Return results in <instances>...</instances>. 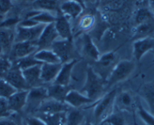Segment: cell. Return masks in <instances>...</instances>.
Wrapping results in <instances>:
<instances>
[{
    "label": "cell",
    "instance_id": "cell-6",
    "mask_svg": "<svg viewBox=\"0 0 154 125\" xmlns=\"http://www.w3.org/2000/svg\"><path fill=\"white\" fill-rule=\"evenodd\" d=\"M38 51L37 42H15L8 54V57L11 62H15L20 59L35 54Z\"/></svg>",
    "mask_w": 154,
    "mask_h": 125
},
{
    "label": "cell",
    "instance_id": "cell-30",
    "mask_svg": "<svg viewBox=\"0 0 154 125\" xmlns=\"http://www.w3.org/2000/svg\"><path fill=\"white\" fill-rule=\"evenodd\" d=\"M34 57L41 64H61L60 59L51 49H41L34 54Z\"/></svg>",
    "mask_w": 154,
    "mask_h": 125
},
{
    "label": "cell",
    "instance_id": "cell-1",
    "mask_svg": "<svg viewBox=\"0 0 154 125\" xmlns=\"http://www.w3.org/2000/svg\"><path fill=\"white\" fill-rule=\"evenodd\" d=\"M106 85L104 83L103 78L91 67H88L85 83L79 91L92 101L96 102L106 94Z\"/></svg>",
    "mask_w": 154,
    "mask_h": 125
},
{
    "label": "cell",
    "instance_id": "cell-44",
    "mask_svg": "<svg viewBox=\"0 0 154 125\" xmlns=\"http://www.w3.org/2000/svg\"><path fill=\"white\" fill-rule=\"evenodd\" d=\"M149 10L152 11V14H154V0H149Z\"/></svg>",
    "mask_w": 154,
    "mask_h": 125
},
{
    "label": "cell",
    "instance_id": "cell-13",
    "mask_svg": "<svg viewBox=\"0 0 154 125\" xmlns=\"http://www.w3.org/2000/svg\"><path fill=\"white\" fill-rule=\"evenodd\" d=\"M80 49L83 56L94 62L100 58V51L88 33H83L80 38Z\"/></svg>",
    "mask_w": 154,
    "mask_h": 125
},
{
    "label": "cell",
    "instance_id": "cell-4",
    "mask_svg": "<svg viewBox=\"0 0 154 125\" xmlns=\"http://www.w3.org/2000/svg\"><path fill=\"white\" fill-rule=\"evenodd\" d=\"M47 98V86H39L30 88L28 91L26 103L22 115L23 116L35 115L42 102Z\"/></svg>",
    "mask_w": 154,
    "mask_h": 125
},
{
    "label": "cell",
    "instance_id": "cell-34",
    "mask_svg": "<svg viewBox=\"0 0 154 125\" xmlns=\"http://www.w3.org/2000/svg\"><path fill=\"white\" fill-rule=\"evenodd\" d=\"M13 64H15L16 65L18 66L19 68L21 70H26V69L30 68V67H34V66L42 64L35 58L34 54L27 56L26 57H23L22 59H20V60H17L15 62H13Z\"/></svg>",
    "mask_w": 154,
    "mask_h": 125
},
{
    "label": "cell",
    "instance_id": "cell-39",
    "mask_svg": "<svg viewBox=\"0 0 154 125\" xmlns=\"http://www.w3.org/2000/svg\"><path fill=\"white\" fill-rule=\"evenodd\" d=\"M13 6L11 0H0V19L5 17Z\"/></svg>",
    "mask_w": 154,
    "mask_h": 125
},
{
    "label": "cell",
    "instance_id": "cell-21",
    "mask_svg": "<svg viewBox=\"0 0 154 125\" xmlns=\"http://www.w3.org/2000/svg\"><path fill=\"white\" fill-rule=\"evenodd\" d=\"M41 65L34 66L26 70H22L23 77L29 89L35 87L45 86L41 80Z\"/></svg>",
    "mask_w": 154,
    "mask_h": 125
},
{
    "label": "cell",
    "instance_id": "cell-8",
    "mask_svg": "<svg viewBox=\"0 0 154 125\" xmlns=\"http://www.w3.org/2000/svg\"><path fill=\"white\" fill-rule=\"evenodd\" d=\"M64 102L69 107L73 109H92L95 102L83 94L79 91L70 89L67 93Z\"/></svg>",
    "mask_w": 154,
    "mask_h": 125
},
{
    "label": "cell",
    "instance_id": "cell-15",
    "mask_svg": "<svg viewBox=\"0 0 154 125\" xmlns=\"http://www.w3.org/2000/svg\"><path fill=\"white\" fill-rule=\"evenodd\" d=\"M85 7L72 0H63L59 4V11L68 19H76L82 14Z\"/></svg>",
    "mask_w": 154,
    "mask_h": 125
},
{
    "label": "cell",
    "instance_id": "cell-23",
    "mask_svg": "<svg viewBox=\"0 0 154 125\" xmlns=\"http://www.w3.org/2000/svg\"><path fill=\"white\" fill-rule=\"evenodd\" d=\"M111 125H134L133 113L114 110L106 118Z\"/></svg>",
    "mask_w": 154,
    "mask_h": 125
},
{
    "label": "cell",
    "instance_id": "cell-25",
    "mask_svg": "<svg viewBox=\"0 0 154 125\" xmlns=\"http://www.w3.org/2000/svg\"><path fill=\"white\" fill-rule=\"evenodd\" d=\"M69 90L70 89H69V87L52 83L47 86L48 97L57 101L64 102L65 97H66Z\"/></svg>",
    "mask_w": 154,
    "mask_h": 125
},
{
    "label": "cell",
    "instance_id": "cell-18",
    "mask_svg": "<svg viewBox=\"0 0 154 125\" xmlns=\"http://www.w3.org/2000/svg\"><path fill=\"white\" fill-rule=\"evenodd\" d=\"M62 64H42L41 65V80L45 86L54 83Z\"/></svg>",
    "mask_w": 154,
    "mask_h": 125
},
{
    "label": "cell",
    "instance_id": "cell-26",
    "mask_svg": "<svg viewBox=\"0 0 154 125\" xmlns=\"http://www.w3.org/2000/svg\"><path fill=\"white\" fill-rule=\"evenodd\" d=\"M152 36H154V17L141 24L137 25L134 34L135 40Z\"/></svg>",
    "mask_w": 154,
    "mask_h": 125
},
{
    "label": "cell",
    "instance_id": "cell-19",
    "mask_svg": "<svg viewBox=\"0 0 154 125\" xmlns=\"http://www.w3.org/2000/svg\"><path fill=\"white\" fill-rule=\"evenodd\" d=\"M54 27L60 39H72V29L69 19L60 14V11L54 22Z\"/></svg>",
    "mask_w": 154,
    "mask_h": 125
},
{
    "label": "cell",
    "instance_id": "cell-46",
    "mask_svg": "<svg viewBox=\"0 0 154 125\" xmlns=\"http://www.w3.org/2000/svg\"><path fill=\"white\" fill-rule=\"evenodd\" d=\"M72 1H75V2H79V3H80L81 5H83V6L85 7V5H84V3H83V0H72Z\"/></svg>",
    "mask_w": 154,
    "mask_h": 125
},
{
    "label": "cell",
    "instance_id": "cell-12",
    "mask_svg": "<svg viewBox=\"0 0 154 125\" xmlns=\"http://www.w3.org/2000/svg\"><path fill=\"white\" fill-rule=\"evenodd\" d=\"M27 94L28 91H16L7 99L10 112L22 114L26 103Z\"/></svg>",
    "mask_w": 154,
    "mask_h": 125
},
{
    "label": "cell",
    "instance_id": "cell-28",
    "mask_svg": "<svg viewBox=\"0 0 154 125\" xmlns=\"http://www.w3.org/2000/svg\"><path fill=\"white\" fill-rule=\"evenodd\" d=\"M140 95L149 107L148 111L154 115V82L143 85L140 90Z\"/></svg>",
    "mask_w": 154,
    "mask_h": 125
},
{
    "label": "cell",
    "instance_id": "cell-37",
    "mask_svg": "<svg viewBox=\"0 0 154 125\" xmlns=\"http://www.w3.org/2000/svg\"><path fill=\"white\" fill-rule=\"evenodd\" d=\"M154 14H152V11L148 8H142L138 9L137 11V14L135 16V22L136 24L139 25L141 23H144V22L148 21L150 19L153 18Z\"/></svg>",
    "mask_w": 154,
    "mask_h": 125
},
{
    "label": "cell",
    "instance_id": "cell-43",
    "mask_svg": "<svg viewBox=\"0 0 154 125\" xmlns=\"http://www.w3.org/2000/svg\"><path fill=\"white\" fill-rule=\"evenodd\" d=\"M95 2H96V0H83V3H84V5H85V7L87 6V5H93Z\"/></svg>",
    "mask_w": 154,
    "mask_h": 125
},
{
    "label": "cell",
    "instance_id": "cell-24",
    "mask_svg": "<svg viewBox=\"0 0 154 125\" xmlns=\"http://www.w3.org/2000/svg\"><path fill=\"white\" fill-rule=\"evenodd\" d=\"M85 109L70 108L66 112V125H81L88 117Z\"/></svg>",
    "mask_w": 154,
    "mask_h": 125
},
{
    "label": "cell",
    "instance_id": "cell-35",
    "mask_svg": "<svg viewBox=\"0 0 154 125\" xmlns=\"http://www.w3.org/2000/svg\"><path fill=\"white\" fill-rule=\"evenodd\" d=\"M116 59V55L115 52L110 51V52H107L100 55V58L95 63H97L100 67H103V68H107L112 64L114 65L116 64H115Z\"/></svg>",
    "mask_w": 154,
    "mask_h": 125
},
{
    "label": "cell",
    "instance_id": "cell-9",
    "mask_svg": "<svg viewBox=\"0 0 154 125\" xmlns=\"http://www.w3.org/2000/svg\"><path fill=\"white\" fill-rule=\"evenodd\" d=\"M52 50L60 60L62 64L71 60H73V43L72 39H57L51 45Z\"/></svg>",
    "mask_w": 154,
    "mask_h": 125
},
{
    "label": "cell",
    "instance_id": "cell-40",
    "mask_svg": "<svg viewBox=\"0 0 154 125\" xmlns=\"http://www.w3.org/2000/svg\"><path fill=\"white\" fill-rule=\"evenodd\" d=\"M26 125H46L45 122L36 115L23 116Z\"/></svg>",
    "mask_w": 154,
    "mask_h": 125
},
{
    "label": "cell",
    "instance_id": "cell-17",
    "mask_svg": "<svg viewBox=\"0 0 154 125\" xmlns=\"http://www.w3.org/2000/svg\"><path fill=\"white\" fill-rule=\"evenodd\" d=\"M15 27H0V46L5 57H8L14 44Z\"/></svg>",
    "mask_w": 154,
    "mask_h": 125
},
{
    "label": "cell",
    "instance_id": "cell-2",
    "mask_svg": "<svg viewBox=\"0 0 154 125\" xmlns=\"http://www.w3.org/2000/svg\"><path fill=\"white\" fill-rule=\"evenodd\" d=\"M117 92V89H112L95 102L92 108L91 118L97 125L106 120L113 112L115 98Z\"/></svg>",
    "mask_w": 154,
    "mask_h": 125
},
{
    "label": "cell",
    "instance_id": "cell-22",
    "mask_svg": "<svg viewBox=\"0 0 154 125\" xmlns=\"http://www.w3.org/2000/svg\"><path fill=\"white\" fill-rule=\"evenodd\" d=\"M58 13L55 14V13L48 12V11L33 10V11H31L30 12L26 14L25 19H29V20H32L38 24L47 25L55 22Z\"/></svg>",
    "mask_w": 154,
    "mask_h": 125
},
{
    "label": "cell",
    "instance_id": "cell-38",
    "mask_svg": "<svg viewBox=\"0 0 154 125\" xmlns=\"http://www.w3.org/2000/svg\"><path fill=\"white\" fill-rule=\"evenodd\" d=\"M12 65L8 57H0V77L3 78Z\"/></svg>",
    "mask_w": 154,
    "mask_h": 125
},
{
    "label": "cell",
    "instance_id": "cell-45",
    "mask_svg": "<svg viewBox=\"0 0 154 125\" xmlns=\"http://www.w3.org/2000/svg\"><path fill=\"white\" fill-rule=\"evenodd\" d=\"M97 125H111V124L110 123H109V122L106 119V120L103 121H101L100 123H99Z\"/></svg>",
    "mask_w": 154,
    "mask_h": 125
},
{
    "label": "cell",
    "instance_id": "cell-14",
    "mask_svg": "<svg viewBox=\"0 0 154 125\" xmlns=\"http://www.w3.org/2000/svg\"><path fill=\"white\" fill-rule=\"evenodd\" d=\"M65 102L57 101L48 97L42 102L35 114H51V113L65 112L70 109Z\"/></svg>",
    "mask_w": 154,
    "mask_h": 125
},
{
    "label": "cell",
    "instance_id": "cell-42",
    "mask_svg": "<svg viewBox=\"0 0 154 125\" xmlns=\"http://www.w3.org/2000/svg\"><path fill=\"white\" fill-rule=\"evenodd\" d=\"M81 125H97V124H96L93 121L91 117H89V118L88 117L86 118V120H85V121H84Z\"/></svg>",
    "mask_w": 154,
    "mask_h": 125
},
{
    "label": "cell",
    "instance_id": "cell-32",
    "mask_svg": "<svg viewBox=\"0 0 154 125\" xmlns=\"http://www.w3.org/2000/svg\"><path fill=\"white\" fill-rule=\"evenodd\" d=\"M136 112L144 125H154V115L143 106L140 101L137 103Z\"/></svg>",
    "mask_w": 154,
    "mask_h": 125
},
{
    "label": "cell",
    "instance_id": "cell-7",
    "mask_svg": "<svg viewBox=\"0 0 154 125\" xmlns=\"http://www.w3.org/2000/svg\"><path fill=\"white\" fill-rule=\"evenodd\" d=\"M137 103L138 101L130 91H118L115 98L114 110L134 113L137 109Z\"/></svg>",
    "mask_w": 154,
    "mask_h": 125
},
{
    "label": "cell",
    "instance_id": "cell-27",
    "mask_svg": "<svg viewBox=\"0 0 154 125\" xmlns=\"http://www.w3.org/2000/svg\"><path fill=\"white\" fill-rule=\"evenodd\" d=\"M40 118L46 125H66V112H65L51 113V114H38L33 115Z\"/></svg>",
    "mask_w": 154,
    "mask_h": 125
},
{
    "label": "cell",
    "instance_id": "cell-16",
    "mask_svg": "<svg viewBox=\"0 0 154 125\" xmlns=\"http://www.w3.org/2000/svg\"><path fill=\"white\" fill-rule=\"evenodd\" d=\"M151 51H154V36L137 39L133 43V55L137 61Z\"/></svg>",
    "mask_w": 154,
    "mask_h": 125
},
{
    "label": "cell",
    "instance_id": "cell-11",
    "mask_svg": "<svg viewBox=\"0 0 154 125\" xmlns=\"http://www.w3.org/2000/svg\"><path fill=\"white\" fill-rule=\"evenodd\" d=\"M57 39H59V36L54 27V23L47 24L37 40L38 50L50 49Z\"/></svg>",
    "mask_w": 154,
    "mask_h": 125
},
{
    "label": "cell",
    "instance_id": "cell-29",
    "mask_svg": "<svg viewBox=\"0 0 154 125\" xmlns=\"http://www.w3.org/2000/svg\"><path fill=\"white\" fill-rule=\"evenodd\" d=\"M96 18L94 15L91 14H84L80 17L77 23L76 28L78 33L83 34L93 29L95 26Z\"/></svg>",
    "mask_w": 154,
    "mask_h": 125
},
{
    "label": "cell",
    "instance_id": "cell-33",
    "mask_svg": "<svg viewBox=\"0 0 154 125\" xmlns=\"http://www.w3.org/2000/svg\"><path fill=\"white\" fill-rule=\"evenodd\" d=\"M0 125H26L23 115L20 113H11L6 117L0 118Z\"/></svg>",
    "mask_w": 154,
    "mask_h": 125
},
{
    "label": "cell",
    "instance_id": "cell-41",
    "mask_svg": "<svg viewBox=\"0 0 154 125\" xmlns=\"http://www.w3.org/2000/svg\"><path fill=\"white\" fill-rule=\"evenodd\" d=\"M11 114V113L10 112L8 108L7 99L0 98V118L6 117Z\"/></svg>",
    "mask_w": 154,
    "mask_h": 125
},
{
    "label": "cell",
    "instance_id": "cell-5",
    "mask_svg": "<svg viewBox=\"0 0 154 125\" xmlns=\"http://www.w3.org/2000/svg\"><path fill=\"white\" fill-rule=\"evenodd\" d=\"M46 24H36L32 26H15V42H37Z\"/></svg>",
    "mask_w": 154,
    "mask_h": 125
},
{
    "label": "cell",
    "instance_id": "cell-31",
    "mask_svg": "<svg viewBox=\"0 0 154 125\" xmlns=\"http://www.w3.org/2000/svg\"><path fill=\"white\" fill-rule=\"evenodd\" d=\"M33 7L37 11H48L55 14L59 12V5L55 0H35Z\"/></svg>",
    "mask_w": 154,
    "mask_h": 125
},
{
    "label": "cell",
    "instance_id": "cell-3",
    "mask_svg": "<svg viewBox=\"0 0 154 125\" xmlns=\"http://www.w3.org/2000/svg\"><path fill=\"white\" fill-rule=\"evenodd\" d=\"M135 67V63L132 60H122L116 63L106 79V87L111 88L128 79L134 71Z\"/></svg>",
    "mask_w": 154,
    "mask_h": 125
},
{
    "label": "cell",
    "instance_id": "cell-36",
    "mask_svg": "<svg viewBox=\"0 0 154 125\" xmlns=\"http://www.w3.org/2000/svg\"><path fill=\"white\" fill-rule=\"evenodd\" d=\"M15 91L16 90L4 78L0 77V98L8 99Z\"/></svg>",
    "mask_w": 154,
    "mask_h": 125
},
{
    "label": "cell",
    "instance_id": "cell-20",
    "mask_svg": "<svg viewBox=\"0 0 154 125\" xmlns=\"http://www.w3.org/2000/svg\"><path fill=\"white\" fill-rule=\"evenodd\" d=\"M77 64V60L73 59L63 64L59 72L57 77L56 78L54 83L57 85H63V86L69 87L72 78V73L75 64Z\"/></svg>",
    "mask_w": 154,
    "mask_h": 125
},
{
    "label": "cell",
    "instance_id": "cell-10",
    "mask_svg": "<svg viewBox=\"0 0 154 125\" xmlns=\"http://www.w3.org/2000/svg\"><path fill=\"white\" fill-rule=\"evenodd\" d=\"M4 79L16 90V91H29V88L26 84V80L23 77V72L17 65L13 64Z\"/></svg>",
    "mask_w": 154,
    "mask_h": 125
}]
</instances>
